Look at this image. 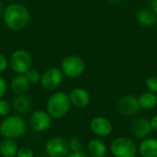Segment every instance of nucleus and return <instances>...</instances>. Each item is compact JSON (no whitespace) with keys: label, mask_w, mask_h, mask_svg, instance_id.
<instances>
[{"label":"nucleus","mask_w":157,"mask_h":157,"mask_svg":"<svg viewBox=\"0 0 157 157\" xmlns=\"http://www.w3.org/2000/svg\"><path fill=\"white\" fill-rule=\"evenodd\" d=\"M29 9L22 4L13 3L8 5L3 11V19L6 26L13 31L24 29L29 22Z\"/></svg>","instance_id":"nucleus-1"},{"label":"nucleus","mask_w":157,"mask_h":157,"mask_svg":"<svg viewBox=\"0 0 157 157\" xmlns=\"http://www.w3.org/2000/svg\"><path fill=\"white\" fill-rule=\"evenodd\" d=\"M69 95L63 91L53 93L47 100L46 111L53 119H62L67 115L71 109Z\"/></svg>","instance_id":"nucleus-2"},{"label":"nucleus","mask_w":157,"mask_h":157,"mask_svg":"<svg viewBox=\"0 0 157 157\" xmlns=\"http://www.w3.org/2000/svg\"><path fill=\"white\" fill-rule=\"evenodd\" d=\"M26 121L17 115L6 116L0 124V133L6 139H17L26 132Z\"/></svg>","instance_id":"nucleus-3"},{"label":"nucleus","mask_w":157,"mask_h":157,"mask_svg":"<svg viewBox=\"0 0 157 157\" xmlns=\"http://www.w3.org/2000/svg\"><path fill=\"white\" fill-rule=\"evenodd\" d=\"M109 152L114 157H137L138 145L132 138L120 136L111 142Z\"/></svg>","instance_id":"nucleus-4"},{"label":"nucleus","mask_w":157,"mask_h":157,"mask_svg":"<svg viewBox=\"0 0 157 157\" xmlns=\"http://www.w3.org/2000/svg\"><path fill=\"white\" fill-rule=\"evenodd\" d=\"M61 70L66 77L77 78L85 73L86 63L79 55H68L63 59L61 63Z\"/></svg>","instance_id":"nucleus-5"},{"label":"nucleus","mask_w":157,"mask_h":157,"mask_svg":"<svg viewBox=\"0 0 157 157\" xmlns=\"http://www.w3.org/2000/svg\"><path fill=\"white\" fill-rule=\"evenodd\" d=\"M9 65L17 75H25L32 66V58L30 53L23 49L16 50L9 58Z\"/></svg>","instance_id":"nucleus-6"},{"label":"nucleus","mask_w":157,"mask_h":157,"mask_svg":"<svg viewBox=\"0 0 157 157\" xmlns=\"http://www.w3.org/2000/svg\"><path fill=\"white\" fill-rule=\"evenodd\" d=\"M45 151L49 157H65L69 154L68 142L60 136L48 140L45 144Z\"/></svg>","instance_id":"nucleus-7"},{"label":"nucleus","mask_w":157,"mask_h":157,"mask_svg":"<svg viewBox=\"0 0 157 157\" xmlns=\"http://www.w3.org/2000/svg\"><path fill=\"white\" fill-rule=\"evenodd\" d=\"M63 74L61 68L52 67L46 70L40 78V85L46 90H54L62 84L63 80Z\"/></svg>","instance_id":"nucleus-8"},{"label":"nucleus","mask_w":157,"mask_h":157,"mask_svg":"<svg viewBox=\"0 0 157 157\" xmlns=\"http://www.w3.org/2000/svg\"><path fill=\"white\" fill-rule=\"evenodd\" d=\"M89 127L91 132L98 138L109 137L113 132L112 122L108 118L103 116L94 117L90 121Z\"/></svg>","instance_id":"nucleus-9"},{"label":"nucleus","mask_w":157,"mask_h":157,"mask_svg":"<svg viewBox=\"0 0 157 157\" xmlns=\"http://www.w3.org/2000/svg\"><path fill=\"white\" fill-rule=\"evenodd\" d=\"M117 109L121 115L124 117H132L141 108L137 97L133 95H126L119 100Z\"/></svg>","instance_id":"nucleus-10"},{"label":"nucleus","mask_w":157,"mask_h":157,"mask_svg":"<svg viewBox=\"0 0 157 157\" xmlns=\"http://www.w3.org/2000/svg\"><path fill=\"white\" fill-rule=\"evenodd\" d=\"M130 130L134 137L141 140L149 137L153 132L150 120L144 117L136 118L135 120H133L130 126Z\"/></svg>","instance_id":"nucleus-11"},{"label":"nucleus","mask_w":157,"mask_h":157,"mask_svg":"<svg viewBox=\"0 0 157 157\" xmlns=\"http://www.w3.org/2000/svg\"><path fill=\"white\" fill-rule=\"evenodd\" d=\"M29 125L36 132H45L52 125V117L47 111L37 110L30 116Z\"/></svg>","instance_id":"nucleus-12"},{"label":"nucleus","mask_w":157,"mask_h":157,"mask_svg":"<svg viewBox=\"0 0 157 157\" xmlns=\"http://www.w3.org/2000/svg\"><path fill=\"white\" fill-rule=\"evenodd\" d=\"M71 104L77 109L86 108L91 101L89 92L83 87H75L69 94Z\"/></svg>","instance_id":"nucleus-13"},{"label":"nucleus","mask_w":157,"mask_h":157,"mask_svg":"<svg viewBox=\"0 0 157 157\" xmlns=\"http://www.w3.org/2000/svg\"><path fill=\"white\" fill-rule=\"evenodd\" d=\"M138 154L141 157H157V139L147 137L138 145Z\"/></svg>","instance_id":"nucleus-14"},{"label":"nucleus","mask_w":157,"mask_h":157,"mask_svg":"<svg viewBox=\"0 0 157 157\" xmlns=\"http://www.w3.org/2000/svg\"><path fill=\"white\" fill-rule=\"evenodd\" d=\"M86 150L91 157H105L108 154V146L100 138L91 139L86 145Z\"/></svg>","instance_id":"nucleus-15"},{"label":"nucleus","mask_w":157,"mask_h":157,"mask_svg":"<svg viewBox=\"0 0 157 157\" xmlns=\"http://www.w3.org/2000/svg\"><path fill=\"white\" fill-rule=\"evenodd\" d=\"M157 17L149 7L141 8L136 14V21L143 27H151L156 23Z\"/></svg>","instance_id":"nucleus-16"},{"label":"nucleus","mask_w":157,"mask_h":157,"mask_svg":"<svg viewBox=\"0 0 157 157\" xmlns=\"http://www.w3.org/2000/svg\"><path fill=\"white\" fill-rule=\"evenodd\" d=\"M29 82L28 81L25 75H18L15 76L11 81V89L17 95H21L26 93L29 88Z\"/></svg>","instance_id":"nucleus-17"},{"label":"nucleus","mask_w":157,"mask_h":157,"mask_svg":"<svg viewBox=\"0 0 157 157\" xmlns=\"http://www.w3.org/2000/svg\"><path fill=\"white\" fill-rule=\"evenodd\" d=\"M140 108L144 110L154 109L157 106V95L155 93L147 91L138 97Z\"/></svg>","instance_id":"nucleus-18"},{"label":"nucleus","mask_w":157,"mask_h":157,"mask_svg":"<svg viewBox=\"0 0 157 157\" xmlns=\"http://www.w3.org/2000/svg\"><path fill=\"white\" fill-rule=\"evenodd\" d=\"M30 107H31L30 99L24 94L17 95L13 99V108L15 111L18 114H26L30 109Z\"/></svg>","instance_id":"nucleus-19"},{"label":"nucleus","mask_w":157,"mask_h":157,"mask_svg":"<svg viewBox=\"0 0 157 157\" xmlns=\"http://www.w3.org/2000/svg\"><path fill=\"white\" fill-rule=\"evenodd\" d=\"M18 147L12 139H5L0 143V155L4 157H16Z\"/></svg>","instance_id":"nucleus-20"},{"label":"nucleus","mask_w":157,"mask_h":157,"mask_svg":"<svg viewBox=\"0 0 157 157\" xmlns=\"http://www.w3.org/2000/svg\"><path fill=\"white\" fill-rule=\"evenodd\" d=\"M68 145L71 152H78V151H82L83 143L79 137L74 136L70 138V140L68 141Z\"/></svg>","instance_id":"nucleus-21"},{"label":"nucleus","mask_w":157,"mask_h":157,"mask_svg":"<svg viewBox=\"0 0 157 157\" xmlns=\"http://www.w3.org/2000/svg\"><path fill=\"white\" fill-rule=\"evenodd\" d=\"M25 76L27 77L29 84H37L40 82V78H41V75L40 74V72L32 68L25 74Z\"/></svg>","instance_id":"nucleus-22"},{"label":"nucleus","mask_w":157,"mask_h":157,"mask_svg":"<svg viewBox=\"0 0 157 157\" xmlns=\"http://www.w3.org/2000/svg\"><path fill=\"white\" fill-rule=\"evenodd\" d=\"M145 86L148 91L157 94V76L152 75L147 77L145 80Z\"/></svg>","instance_id":"nucleus-23"},{"label":"nucleus","mask_w":157,"mask_h":157,"mask_svg":"<svg viewBox=\"0 0 157 157\" xmlns=\"http://www.w3.org/2000/svg\"><path fill=\"white\" fill-rule=\"evenodd\" d=\"M11 111V105L8 101L5 99H0V116L1 117H6L9 115Z\"/></svg>","instance_id":"nucleus-24"},{"label":"nucleus","mask_w":157,"mask_h":157,"mask_svg":"<svg viewBox=\"0 0 157 157\" xmlns=\"http://www.w3.org/2000/svg\"><path fill=\"white\" fill-rule=\"evenodd\" d=\"M33 151L29 147H21L17 150L16 157H33Z\"/></svg>","instance_id":"nucleus-25"},{"label":"nucleus","mask_w":157,"mask_h":157,"mask_svg":"<svg viewBox=\"0 0 157 157\" xmlns=\"http://www.w3.org/2000/svg\"><path fill=\"white\" fill-rule=\"evenodd\" d=\"M7 90V86H6V80L0 76V99L6 95Z\"/></svg>","instance_id":"nucleus-26"},{"label":"nucleus","mask_w":157,"mask_h":157,"mask_svg":"<svg viewBox=\"0 0 157 157\" xmlns=\"http://www.w3.org/2000/svg\"><path fill=\"white\" fill-rule=\"evenodd\" d=\"M7 63H7V60H6V56L3 53L0 52V73L4 72L6 69Z\"/></svg>","instance_id":"nucleus-27"},{"label":"nucleus","mask_w":157,"mask_h":157,"mask_svg":"<svg viewBox=\"0 0 157 157\" xmlns=\"http://www.w3.org/2000/svg\"><path fill=\"white\" fill-rule=\"evenodd\" d=\"M65 157H88V155L83 151H78V152H69V154Z\"/></svg>","instance_id":"nucleus-28"},{"label":"nucleus","mask_w":157,"mask_h":157,"mask_svg":"<svg viewBox=\"0 0 157 157\" xmlns=\"http://www.w3.org/2000/svg\"><path fill=\"white\" fill-rule=\"evenodd\" d=\"M150 122H151V126H152L153 131L157 132V114L152 117V119L150 120Z\"/></svg>","instance_id":"nucleus-29"},{"label":"nucleus","mask_w":157,"mask_h":157,"mask_svg":"<svg viewBox=\"0 0 157 157\" xmlns=\"http://www.w3.org/2000/svg\"><path fill=\"white\" fill-rule=\"evenodd\" d=\"M153 12L155 14V16L157 17V0H153L152 3H151V7H150Z\"/></svg>","instance_id":"nucleus-30"},{"label":"nucleus","mask_w":157,"mask_h":157,"mask_svg":"<svg viewBox=\"0 0 157 157\" xmlns=\"http://www.w3.org/2000/svg\"><path fill=\"white\" fill-rule=\"evenodd\" d=\"M2 11H4V9H3V5H2V3L0 2V12H2Z\"/></svg>","instance_id":"nucleus-31"},{"label":"nucleus","mask_w":157,"mask_h":157,"mask_svg":"<svg viewBox=\"0 0 157 157\" xmlns=\"http://www.w3.org/2000/svg\"><path fill=\"white\" fill-rule=\"evenodd\" d=\"M109 1H111V2H116L117 0H109Z\"/></svg>","instance_id":"nucleus-32"},{"label":"nucleus","mask_w":157,"mask_h":157,"mask_svg":"<svg viewBox=\"0 0 157 157\" xmlns=\"http://www.w3.org/2000/svg\"><path fill=\"white\" fill-rule=\"evenodd\" d=\"M6 1H8V2H11V1H13V0H6Z\"/></svg>","instance_id":"nucleus-33"},{"label":"nucleus","mask_w":157,"mask_h":157,"mask_svg":"<svg viewBox=\"0 0 157 157\" xmlns=\"http://www.w3.org/2000/svg\"><path fill=\"white\" fill-rule=\"evenodd\" d=\"M155 25H156V28H157V20H156V23H155Z\"/></svg>","instance_id":"nucleus-34"},{"label":"nucleus","mask_w":157,"mask_h":157,"mask_svg":"<svg viewBox=\"0 0 157 157\" xmlns=\"http://www.w3.org/2000/svg\"><path fill=\"white\" fill-rule=\"evenodd\" d=\"M0 134H1V133H0Z\"/></svg>","instance_id":"nucleus-35"},{"label":"nucleus","mask_w":157,"mask_h":157,"mask_svg":"<svg viewBox=\"0 0 157 157\" xmlns=\"http://www.w3.org/2000/svg\"></svg>","instance_id":"nucleus-36"}]
</instances>
